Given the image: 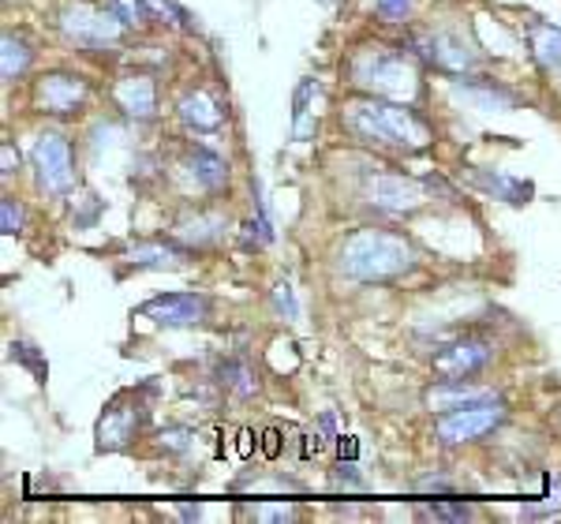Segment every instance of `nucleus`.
I'll list each match as a JSON object with an SVG mask.
<instances>
[{
	"label": "nucleus",
	"mask_w": 561,
	"mask_h": 524,
	"mask_svg": "<svg viewBox=\"0 0 561 524\" xmlns=\"http://www.w3.org/2000/svg\"><path fill=\"white\" fill-rule=\"evenodd\" d=\"M341 124L352 139L367 143L378 150H427L434 143L431 124L412 110L409 102H393V98H375V94H356L341 110Z\"/></svg>",
	"instance_id": "f257e3e1"
},
{
	"label": "nucleus",
	"mask_w": 561,
	"mask_h": 524,
	"mask_svg": "<svg viewBox=\"0 0 561 524\" xmlns=\"http://www.w3.org/2000/svg\"><path fill=\"white\" fill-rule=\"evenodd\" d=\"M420 53L412 45L397 42H367L356 45L345 60V83L356 94L393 98V102H412L420 94Z\"/></svg>",
	"instance_id": "f03ea898"
},
{
	"label": "nucleus",
	"mask_w": 561,
	"mask_h": 524,
	"mask_svg": "<svg viewBox=\"0 0 561 524\" xmlns=\"http://www.w3.org/2000/svg\"><path fill=\"white\" fill-rule=\"evenodd\" d=\"M341 277L359 285H378L404 277L420 266V251L409 237L386 229H356L352 237L341 240L337 255H333Z\"/></svg>",
	"instance_id": "7ed1b4c3"
},
{
	"label": "nucleus",
	"mask_w": 561,
	"mask_h": 524,
	"mask_svg": "<svg viewBox=\"0 0 561 524\" xmlns=\"http://www.w3.org/2000/svg\"><path fill=\"white\" fill-rule=\"evenodd\" d=\"M150 394H153V383L135 386V390H121L105 405L102 420H98V428H94L98 454H121V449H128L131 442L142 435L147 415H150V401H147Z\"/></svg>",
	"instance_id": "20e7f679"
},
{
	"label": "nucleus",
	"mask_w": 561,
	"mask_h": 524,
	"mask_svg": "<svg viewBox=\"0 0 561 524\" xmlns=\"http://www.w3.org/2000/svg\"><path fill=\"white\" fill-rule=\"evenodd\" d=\"M57 26L60 34L79 45V49H113L128 38V26L116 20L113 12L102 4V0H68L57 12Z\"/></svg>",
	"instance_id": "39448f33"
},
{
	"label": "nucleus",
	"mask_w": 561,
	"mask_h": 524,
	"mask_svg": "<svg viewBox=\"0 0 561 524\" xmlns=\"http://www.w3.org/2000/svg\"><path fill=\"white\" fill-rule=\"evenodd\" d=\"M31 166H34V180H38V192L49 198H60L76 187V147L65 132H42L31 147Z\"/></svg>",
	"instance_id": "423d86ee"
},
{
	"label": "nucleus",
	"mask_w": 561,
	"mask_h": 524,
	"mask_svg": "<svg viewBox=\"0 0 561 524\" xmlns=\"http://www.w3.org/2000/svg\"><path fill=\"white\" fill-rule=\"evenodd\" d=\"M494 364V341L483 333H465L454 338L449 345H442L431 360V372L442 383H465V378L483 375Z\"/></svg>",
	"instance_id": "0eeeda50"
},
{
	"label": "nucleus",
	"mask_w": 561,
	"mask_h": 524,
	"mask_svg": "<svg viewBox=\"0 0 561 524\" xmlns=\"http://www.w3.org/2000/svg\"><path fill=\"white\" fill-rule=\"evenodd\" d=\"M139 319H150L165 330H192L210 322L214 315V300L206 293H161L150 296L147 304H139Z\"/></svg>",
	"instance_id": "6e6552de"
},
{
	"label": "nucleus",
	"mask_w": 561,
	"mask_h": 524,
	"mask_svg": "<svg viewBox=\"0 0 561 524\" xmlns=\"http://www.w3.org/2000/svg\"><path fill=\"white\" fill-rule=\"evenodd\" d=\"M502 423H505V405L502 397H494V401H479L457 412H442V420L434 423V435H438V442H446V446H465V442H479L483 435H491Z\"/></svg>",
	"instance_id": "1a4fd4ad"
},
{
	"label": "nucleus",
	"mask_w": 561,
	"mask_h": 524,
	"mask_svg": "<svg viewBox=\"0 0 561 524\" xmlns=\"http://www.w3.org/2000/svg\"><path fill=\"white\" fill-rule=\"evenodd\" d=\"M412 49L420 53V60H427L431 68L446 71V76H468L479 65L476 45L457 31H427L412 42Z\"/></svg>",
	"instance_id": "9d476101"
},
{
	"label": "nucleus",
	"mask_w": 561,
	"mask_h": 524,
	"mask_svg": "<svg viewBox=\"0 0 561 524\" xmlns=\"http://www.w3.org/2000/svg\"><path fill=\"white\" fill-rule=\"evenodd\" d=\"M90 102V83L76 71H49L34 83V105L49 116H76Z\"/></svg>",
	"instance_id": "9b49d317"
},
{
	"label": "nucleus",
	"mask_w": 561,
	"mask_h": 524,
	"mask_svg": "<svg viewBox=\"0 0 561 524\" xmlns=\"http://www.w3.org/2000/svg\"><path fill=\"white\" fill-rule=\"evenodd\" d=\"M367 203L375 210H386V214H415L423 203H427V184L423 180H412L404 173H378L367 180L364 187Z\"/></svg>",
	"instance_id": "f8f14e48"
},
{
	"label": "nucleus",
	"mask_w": 561,
	"mask_h": 524,
	"mask_svg": "<svg viewBox=\"0 0 561 524\" xmlns=\"http://www.w3.org/2000/svg\"><path fill=\"white\" fill-rule=\"evenodd\" d=\"M192 259V248H184L173 237H153V240H128L121 248L124 270H184ZM121 270V274H124Z\"/></svg>",
	"instance_id": "ddd939ff"
},
{
	"label": "nucleus",
	"mask_w": 561,
	"mask_h": 524,
	"mask_svg": "<svg viewBox=\"0 0 561 524\" xmlns=\"http://www.w3.org/2000/svg\"><path fill=\"white\" fill-rule=\"evenodd\" d=\"M108 98L135 124H147L158 116V83H153L150 71H128V76H121L113 90H108Z\"/></svg>",
	"instance_id": "4468645a"
},
{
	"label": "nucleus",
	"mask_w": 561,
	"mask_h": 524,
	"mask_svg": "<svg viewBox=\"0 0 561 524\" xmlns=\"http://www.w3.org/2000/svg\"><path fill=\"white\" fill-rule=\"evenodd\" d=\"M180 169H184L187 184L203 195H221L229 187V161L217 150L203 147V143H187L180 153Z\"/></svg>",
	"instance_id": "2eb2a0df"
},
{
	"label": "nucleus",
	"mask_w": 561,
	"mask_h": 524,
	"mask_svg": "<svg viewBox=\"0 0 561 524\" xmlns=\"http://www.w3.org/2000/svg\"><path fill=\"white\" fill-rule=\"evenodd\" d=\"M225 229H229V221H225L221 210L192 206V210L176 214L173 225H169V237L180 240L184 248H192V251H203V248H214V243H221Z\"/></svg>",
	"instance_id": "dca6fc26"
},
{
	"label": "nucleus",
	"mask_w": 561,
	"mask_h": 524,
	"mask_svg": "<svg viewBox=\"0 0 561 524\" xmlns=\"http://www.w3.org/2000/svg\"><path fill=\"white\" fill-rule=\"evenodd\" d=\"M176 116L195 132H217L225 124V116H229V110H225V102L210 87H192L176 102Z\"/></svg>",
	"instance_id": "f3484780"
},
{
	"label": "nucleus",
	"mask_w": 561,
	"mask_h": 524,
	"mask_svg": "<svg viewBox=\"0 0 561 524\" xmlns=\"http://www.w3.org/2000/svg\"><path fill=\"white\" fill-rule=\"evenodd\" d=\"M454 90L460 98L476 105V110H486V113H513L520 105V94L510 90L505 83H494V79H472V76H460L454 79Z\"/></svg>",
	"instance_id": "a211bd4d"
},
{
	"label": "nucleus",
	"mask_w": 561,
	"mask_h": 524,
	"mask_svg": "<svg viewBox=\"0 0 561 524\" xmlns=\"http://www.w3.org/2000/svg\"><path fill=\"white\" fill-rule=\"evenodd\" d=\"M494 390H486V386H472V378H465V383H434L427 394H423V405H427L431 412H457V409H468V405H479V401H494Z\"/></svg>",
	"instance_id": "6ab92c4d"
},
{
	"label": "nucleus",
	"mask_w": 561,
	"mask_h": 524,
	"mask_svg": "<svg viewBox=\"0 0 561 524\" xmlns=\"http://www.w3.org/2000/svg\"><path fill=\"white\" fill-rule=\"evenodd\" d=\"M34 42L26 38L23 31H4V38H0V76H4V83H15V79H23L26 71L34 65Z\"/></svg>",
	"instance_id": "aec40b11"
},
{
	"label": "nucleus",
	"mask_w": 561,
	"mask_h": 524,
	"mask_svg": "<svg viewBox=\"0 0 561 524\" xmlns=\"http://www.w3.org/2000/svg\"><path fill=\"white\" fill-rule=\"evenodd\" d=\"M528 49L542 71H561V31L542 20L528 23Z\"/></svg>",
	"instance_id": "412c9836"
},
{
	"label": "nucleus",
	"mask_w": 561,
	"mask_h": 524,
	"mask_svg": "<svg viewBox=\"0 0 561 524\" xmlns=\"http://www.w3.org/2000/svg\"><path fill=\"white\" fill-rule=\"evenodd\" d=\"M214 375H217V386L232 397H255L259 394V378H255V372H251L248 360H240V356L221 360Z\"/></svg>",
	"instance_id": "4be33fe9"
},
{
	"label": "nucleus",
	"mask_w": 561,
	"mask_h": 524,
	"mask_svg": "<svg viewBox=\"0 0 561 524\" xmlns=\"http://www.w3.org/2000/svg\"><path fill=\"white\" fill-rule=\"evenodd\" d=\"M472 184L479 192L494 195V198H505V203L520 206L531 198V184H524V180H513V176H502V173H491V169H476L472 173Z\"/></svg>",
	"instance_id": "5701e85b"
},
{
	"label": "nucleus",
	"mask_w": 561,
	"mask_h": 524,
	"mask_svg": "<svg viewBox=\"0 0 561 524\" xmlns=\"http://www.w3.org/2000/svg\"><path fill=\"white\" fill-rule=\"evenodd\" d=\"M147 8H150V20L161 23V26H169V31H184V34L198 31L195 15L187 12L184 4H176V0H147Z\"/></svg>",
	"instance_id": "b1692460"
},
{
	"label": "nucleus",
	"mask_w": 561,
	"mask_h": 524,
	"mask_svg": "<svg viewBox=\"0 0 561 524\" xmlns=\"http://www.w3.org/2000/svg\"><path fill=\"white\" fill-rule=\"evenodd\" d=\"M195 438H198L195 428L173 423V428H161L158 431V438H153V449H158V454H165V457H184V454H192Z\"/></svg>",
	"instance_id": "393cba45"
},
{
	"label": "nucleus",
	"mask_w": 561,
	"mask_h": 524,
	"mask_svg": "<svg viewBox=\"0 0 561 524\" xmlns=\"http://www.w3.org/2000/svg\"><path fill=\"white\" fill-rule=\"evenodd\" d=\"M102 4L108 8V12L116 15L128 31H142L150 20V8H147V0H102Z\"/></svg>",
	"instance_id": "a878e982"
},
{
	"label": "nucleus",
	"mask_w": 561,
	"mask_h": 524,
	"mask_svg": "<svg viewBox=\"0 0 561 524\" xmlns=\"http://www.w3.org/2000/svg\"><path fill=\"white\" fill-rule=\"evenodd\" d=\"M23 225H26L23 203H20V198H12V195H4V198H0V232H4V237H20Z\"/></svg>",
	"instance_id": "bb28decb"
},
{
	"label": "nucleus",
	"mask_w": 561,
	"mask_h": 524,
	"mask_svg": "<svg viewBox=\"0 0 561 524\" xmlns=\"http://www.w3.org/2000/svg\"><path fill=\"white\" fill-rule=\"evenodd\" d=\"M420 517H431V521H468L476 517L472 505L465 502H431V505H420Z\"/></svg>",
	"instance_id": "cd10ccee"
},
{
	"label": "nucleus",
	"mask_w": 561,
	"mask_h": 524,
	"mask_svg": "<svg viewBox=\"0 0 561 524\" xmlns=\"http://www.w3.org/2000/svg\"><path fill=\"white\" fill-rule=\"evenodd\" d=\"M314 90H319V83H314V79H304V83L296 87V110H293L296 139H307V132H311V124H307V102H311Z\"/></svg>",
	"instance_id": "c85d7f7f"
},
{
	"label": "nucleus",
	"mask_w": 561,
	"mask_h": 524,
	"mask_svg": "<svg viewBox=\"0 0 561 524\" xmlns=\"http://www.w3.org/2000/svg\"><path fill=\"white\" fill-rule=\"evenodd\" d=\"M12 360H15V364H23V367H31V375L38 378V383H45V375H49L42 352L34 349L31 341H15V345H12Z\"/></svg>",
	"instance_id": "c756f323"
},
{
	"label": "nucleus",
	"mask_w": 561,
	"mask_h": 524,
	"mask_svg": "<svg viewBox=\"0 0 561 524\" xmlns=\"http://www.w3.org/2000/svg\"><path fill=\"white\" fill-rule=\"evenodd\" d=\"M243 513L255 521H296L300 517V510H296V505H285V502H259V505H248Z\"/></svg>",
	"instance_id": "7c9ffc66"
},
{
	"label": "nucleus",
	"mask_w": 561,
	"mask_h": 524,
	"mask_svg": "<svg viewBox=\"0 0 561 524\" xmlns=\"http://www.w3.org/2000/svg\"><path fill=\"white\" fill-rule=\"evenodd\" d=\"M415 4H420V0H375V12L382 23H404V20H412Z\"/></svg>",
	"instance_id": "2f4dec72"
},
{
	"label": "nucleus",
	"mask_w": 561,
	"mask_h": 524,
	"mask_svg": "<svg viewBox=\"0 0 561 524\" xmlns=\"http://www.w3.org/2000/svg\"><path fill=\"white\" fill-rule=\"evenodd\" d=\"M274 307H277V315H285V319H296V296H293V285L288 282H277L274 285Z\"/></svg>",
	"instance_id": "473e14b6"
},
{
	"label": "nucleus",
	"mask_w": 561,
	"mask_h": 524,
	"mask_svg": "<svg viewBox=\"0 0 561 524\" xmlns=\"http://www.w3.org/2000/svg\"><path fill=\"white\" fill-rule=\"evenodd\" d=\"M20 173V153L12 150V143H0V176L12 180Z\"/></svg>",
	"instance_id": "72a5a7b5"
},
{
	"label": "nucleus",
	"mask_w": 561,
	"mask_h": 524,
	"mask_svg": "<svg viewBox=\"0 0 561 524\" xmlns=\"http://www.w3.org/2000/svg\"><path fill=\"white\" fill-rule=\"evenodd\" d=\"M415 491H423V494H454L457 487L449 480H420V483H415Z\"/></svg>",
	"instance_id": "f704fd0d"
},
{
	"label": "nucleus",
	"mask_w": 561,
	"mask_h": 524,
	"mask_svg": "<svg viewBox=\"0 0 561 524\" xmlns=\"http://www.w3.org/2000/svg\"><path fill=\"white\" fill-rule=\"evenodd\" d=\"M280 435H277V431H266V442H262V454H266V457H277L280 454V442H277Z\"/></svg>",
	"instance_id": "c9c22d12"
},
{
	"label": "nucleus",
	"mask_w": 561,
	"mask_h": 524,
	"mask_svg": "<svg viewBox=\"0 0 561 524\" xmlns=\"http://www.w3.org/2000/svg\"><path fill=\"white\" fill-rule=\"evenodd\" d=\"M240 442H237V449H240V457H251V449H255V442H251V438H255V435H251V431H240V435H237Z\"/></svg>",
	"instance_id": "e433bc0d"
}]
</instances>
